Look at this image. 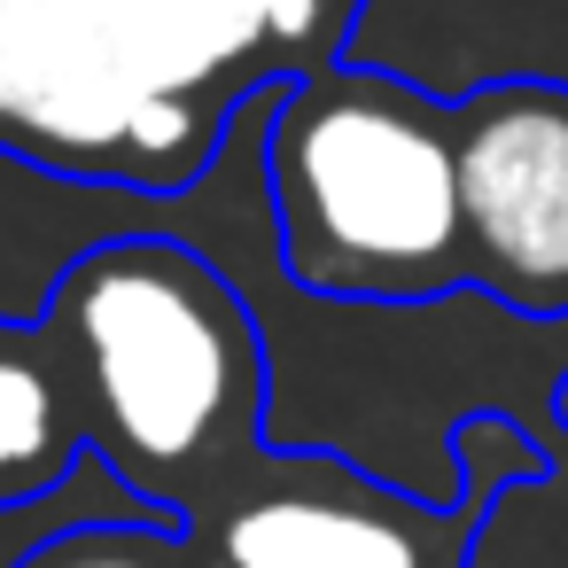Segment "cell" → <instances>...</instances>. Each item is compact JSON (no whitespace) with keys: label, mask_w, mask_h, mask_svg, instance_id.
Here are the masks:
<instances>
[{"label":"cell","mask_w":568,"mask_h":568,"mask_svg":"<svg viewBox=\"0 0 568 568\" xmlns=\"http://www.w3.org/2000/svg\"><path fill=\"white\" fill-rule=\"evenodd\" d=\"M452 118L475 288L529 320H568V87H490Z\"/></svg>","instance_id":"5"},{"label":"cell","mask_w":568,"mask_h":568,"mask_svg":"<svg viewBox=\"0 0 568 568\" xmlns=\"http://www.w3.org/2000/svg\"><path fill=\"white\" fill-rule=\"evenodd\" d=\"M71 389L79 382H63V343L40 320L32 327L0 320V514L55 498L71 467L94 452Z\"/></svg>","instance_id":"7"},{"label":"cell","mask_w":568,"mask_h":568,"mask_svg":"<svg viewBox=\"0 0 568 568\" xmlns=\"http://www.w3.org/2000/svg\"><path fill=\"white\" fill-rule=\"evenodd\" d=\"M87 397L94 452L156 506L187 514L234 452L265 444V335L226 265L172 234L87 250L40 320Z\"/></svg>","instance_id":"1"},{"label":"cell","mask_w":568,"mask_h":568,"mask_svg":"<svg viewBox=\"0 0 568 568\" xmlns=\"http://www.w3.org/2000/svg\"><path fill=\"white\" fill-rule=\"evenodd\" d=\"M335 55L436 102L568 87V0H358Z\"/></svg>","instance_id":"6"},{"label":"cell","mask_w":568,"mask_h":568,"mask_svg":"<svg viewBox=\"0 0 568 568\" xmlns=\"http://www.w3.org/2000/svg\"><path fill=\"white\" fill-rule=\"evenodd\" d=\"M0 568H219L180 521H71Z\"/></svg>","instance_id":"8"},{"label":"cell","mask_w":568,"mask_h":568,"mask_svg":"<svg viewBox=\"0 0 568 568\" xmlns=\"http://www.w3.org/2000/svg\"><path fill=\"white\" fill-rule=\"evenodd\" d=\"M265 203L281 273L296 288L366 304L475 288L459 118L389 71L327 55L273 87Z\"/></svg>","instance_id":"2"},{"label":"cell","mask_w":568,"mask_h":568,"mask_svg":"<svg viewBox=\"0 0 568 568\" xmlns=\"http://www.w3.org/2000/svg\"><path fill=\"white\" fill-rule=\"evenodd\" d=\"M242 102L180 94L102 0H0V149L102 187L187 195Z\"/></svg>","instance_id":"3"},{"label":"cell","mask_w":568,"mask_h":568,"mask_svg":"<svg viewBox=\"0 0 568 568\" xmlns=\"http://www.w3.org/2000/svg\"><path fill=\"white\" fill-rule=\"evenodd\" d=\"M552 444L514 413H475L459 428L467 506H420L374 475H320L288 490L234 498L211 529L219 568H467V529L514 483H537Z\"/></svg>","instance_id":"4"}]
</instances>
